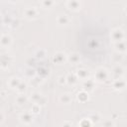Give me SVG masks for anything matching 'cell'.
I'll list each match as a JSON object with an SVG mask.
<instances>
[{
  "label": "cell",
  "instance_id": "cell-1",
  "mask_svg": "<svg viewBox=\"0 0 127 127\" xmlns=\"http://www.w3.org/2000/svg\"><path fill=\"white\" fill-rule=\"evenodd\" d=\"M111 38H112V40H113L114 42H116V43L121 42V41L123 40V38H124V32H123L121 29H119V28L114 29V30L111 32Z\"/></svg>",
  "mask_w": 127,
  "mask_h": 127
},
{
  "label": "cell",
  "instance_id": "cell-2",
  "mask_svg": "<svg viewBox=\"0 0 127 127\" xmlns=\"http://www.w3.org/2000/svg\"><path fill=\"white\" fill-rule=\"evenodd\" d=\"M24 15L27 19H34L38 15V10L36 9V7H28L25 9Z\"/></svg>",
  "mask_w": 127,
  "mask_h": 127
},
{
  "label": "cell",
  "instance_id": "cell-3",
  "mask_svg": "<svg viewBox=\"0 0 127 127\" xmlns=\"http://www.w3.org/2000/svg\"><path fill=\"white\" fill-rule=\"evenodd\" d=\"M107 76H108V72H107V70L104 69V68H99V69H97V71L95 72V78H96L98 81H100V82L104 81V80L107 78Z\"/></svg>",
  "mask_w": 127,
  "mask_h": 127
},
{
  "label": "cell",
  "instance_id": "cell-4",
  "mask_svg": "<svg viewBox=\"0 0 127 127\" xmlns=\"http://www.w3.org/2000/svg\"><path fill=\"white\" fill-rule=\"evenodd\" d=\"M66 6L67 8H69L70 10H78L80 9V6H81V3L79 1H67L66 2Z\"/></svg>",
  "mask_w": 127,
  "mask_h": 127
},
{
  "label": "cell",
  "instance_id": "cell-5",
  "mask_svg": "<svg viewBox=\"0 0 127 127\" xmlns=\"http://www.w3.org/2000/svg\"><path fill=\"white\" fill-rule=\"evenodd\" d=\"M32 115L29 113V112H24V113H22L21 114V116H20V120L23 122V123H25V124H29V123H31L32 122Z\"/></svg>",
  "mask_w": 127,
  "mask_h": 127
},
{
  "label": "cell",
  "instance_id": "cell-6",
  "mask_svg": "<svg viewBox=\"0 0 127 127\" xmlns=\"http://www.w3.org/2000/svg\"><path fill=\"white\" fill-rule=\"evenodd\" d=\"M115 49H116V51L119 52V53L126 52V51H127V44H126V42L121 41V42L116 43V44H115Z\"/></svg>",
  "mask_w": 127,
  "mask_h": 127
},
{
  "label": "cell",
  "instance_id": "cell-7",
  "mask_svg": "<svg viewBox=\"0 0 127 127\" xmlns=\"http://www.w3.org/2000/svg\"><path fill=\"white\" fill-rule=\"evenodd\" d=\"M76 74H77V77H79L80 79H85V80L88 79V76H89L88 70H86V69H84V68H79V69L77 70Z\"/></svg>",
  "mask_w": 127,
  "mask_h": 127
},
{
  "label": "cell",
  "instance_id": "cell-8",
  "mask_svg": "<svg viewBox=\"0 0 127 127\" xmlns=\"http://www.w3.org/2000/svg\"><path fill=\"white\" fill-rule=\"evenodd\" d=\"M126 85V81L124 79H121V78H118V79H115L114 83H113V86L116 88V89H123Z\"/></svg>",
  "mask_w": 127,
  "mask_h": 127
},
{
  "label": "cell",
  "instance_id": "cell-9",
  "mask_svg": "<svg viewBox=\"0 0 127 127\" xmlns=\"http://www.w3.org/2000/svg\"><path fill=\"white\" fill-rule=\"evenodd\" d=\"M57 22L60 25H66L69 22V18L67 15H59V17L57 18Z\"/></svg>",
  "mask_w": 127,
  "mask_h": 127
},
{
  "label": "cell",
  "instance_id": "cell-10",
  "mask_svg": "<svg viewBox=\"0 0 127 127\" xmlns=\"http://www.w3.org/2000/svg\"><path fill=\"white\" fill-rule=\"evenodd\" d=\"M64 56H65V55L63 54V53H58V54H56L55 57H54L55 63H57V64H62V63H64V62L65 61V57H64Z\"/></svg>",
  "mask_w": 127,
  "mask_h": 127
},
{
  "label": "cell",
  "instance_id": "cell-11",
  "mask_svg": "<svg viewBox=\"0 0 127 127\" xmlns=\"http://www.w3.org/2000/svg\"><path fill=\"white\" fill-rule=\"evenodd\" d=\"M12 40L11 38L8 36V35H3L2 38H1V45L2 47H8L10 44H11Z\"/></svg>",
  "mask_w": 127,
  "mask_h": 127
},
{
  "label": "cell",
  "instance_id": "cell-12",
  "mask_svg": "<svg viewBox=\"0 0 127 127\" xmlns=\"http://www.w3.org/2000/svg\"><path fill=\"white\" fill-rule=\"evenodd\" d=\"M94 87V82L91 79H86L83 83V88L85 90H92Z\"/></svg>",
  "mask_w": 127,
  "mask_h": 127
},
{
  "label": "cell",
  "instance_id": "cell-13",
  "mask_svg": "<svg viewBox=\"0 0 127 127\" xmlns=\"http://www.w3.org/2000/svg\"><path fill=\"white\" fill-rule=\"evenodd\" d=\"M68 61L71 63V64H77L79 62V56L77 54H70L68 56Z\"/></svg>",
  "mask_w": 127,
  "mask_h": 127
},
{
  "label": "cell",
  "instance_id": "cell-14",
  "mask_svg": "<svg viewBox=\"0 0 127 127\" xmlns=\"http://www.w3.org/2000/svg\"><path fill=\"white\" fill-rule=\"evenodd\" d=\"M20 83H21V82H20V80H19L17 77H13V78H11L10 81H9V85H10L12 88H17Z\"/></svg>",
  "mask_w": 127,
  "mask_h": 127
},
{
  "label": "cell",
  "instance_id": "cell-15",
  "mask_svg": "<svg viewBox=\"0 0 127 127\" xmlns=\"http://www.w3.org/2000/svg\"><path fill=\"white\" fill-rule=\"evenodd\" d=\"M113 74H115L116 76H121L122 74H123V71H124V69H123V67L122 66H120V65H117V66H115L114 68H113Z\"/></svg>",
  "mask_w": 127,
  "mask_h": 127
},
{
  "label": "cell",
  "instance_id": "cell-16",
  "mask_svg": "<svg viewBox=\"0 0 127 127\" xmlns=\"http://www.w3.org/2000/svg\"><path fill=\"white\" fill-rule=\"evenodd\" d=\"M66 82L68 84H71V85H74L76 82H77V77L73 74H69L67 77H66Z\"/></svg>",
  "mask_w": 127,
  "mask_h": 127
},
{
  "label": "cell",
  "instance_id": "cell-17",
  "mask_svg": "<svg viewBox=\"0 0 127 127\" xmlns=\"http://www.w3.org/2000/svg\"><path fill=\"white\" fill-rule=\"evenodd\" d=\"M60 100H61L62 102H64V103H68V102L71 100V97H70V95H69V94L65 93V94H63V95L61 96Z\"/></svg>",
  "mask_w": 127,
  "mask_h": 127
},
{
  "label": "cell",
  "instance_id": "cell-18",
  "mask_svg": "<svg viewBox=\"0 0 127 127\" xmlns=\"http://www.w3.org/2000/svg\"><path fill=\"white\" fill-rule=\"evenodd\" d=\"M54 4H55L54 1H43V2H41V5H42L44 8H46V9L51 8Z\"/></svg>",
  "mask_w": 127,
  "mask_h": 127
},
{
  "label": "cell",
  "instance_id": "cell-19",
  "mask_svg": "<svg viewBox=\"0 0 127 127\" xmlns=\"http://www.w3.org/2000/svg\"><path fill=\"white\" fill-rule=\"evenodd\" d=\"M41 97H42V95H41L40 93H38V92H34V93H32L31 99H32L34 102H37V103H38V101L41 99Z\"/></svg>",
  "mask_w": 127,
  "mask_h": 127
},
{
  "label": "cell",
  "instance_id": "cell-20",
  "mask_svg": "<svg viewBox=\"0 0 127 127\" xmlns=\"http://www.w3.org/2000/svg\"><path fill=\"white\" fill-rule=\"evenodd\" d=\"M16 101H17L18 104H23V103H25V102L27 101V97H26L25 95H19V96L17 97Z\"/></svg>",
  "mask_w": 127,
  "mask_h": 127
},
{
  "label": "cell",
  "instance_id": "cell-21",
  "mask_svg": "<svg viewBox=\"0 0 127 127\" xmlns=\"http://www.w3.org/2000/svg\"><path fill=\"white\" fill-rule=\"evenodd\" d=\"M113 126H114L113 122L111 120H109V119H107V120L102 122V127H113Z\"/></svg>",
  "mask_w": 127,
  "mask_h": 127
},
{
  "label": "cell",
  "instance_id": "cell-22",
  "mask_svg": "<svg viewBox=\"0 0 127 127\" xmlns=\"http://www.w3.org/2000/svg\"><path fill=\"white\" fill-rule=\"evenodd\" d=\"M17 90H18L19 92H24V91L26 90V84L21 82V83L19 84V86L17 87Z\"/></svg>",
  "mask_w": 127,
  "mask_h": 127
},
{
  "label": "cell",
  "instance_id": "cell-23",
  "mask_svg": "<svg viewBox=\"0 0 127 127\" xmlns=\"http://www.w3.org/2000/svg\"><path fill=\"white\" fill-rule=\"evenodd\" d=\"M80 127H90V122H89V119L81 121V123H80Z\"/></svg>",
  "mask_w": 127,
  "mask_h": 127
},
{
  "label": "cell",
  "instance_id": "cell-24",
  "mask_svg": "<svg viewBox=\"0 0 127 127\" xmlns=\"http://www.w3.org/2000/svg\"><path fill=\"white\" fill-rule=\"evenodd\" d=\"M32 108H33V112H34V113H38V112L40 111V105H39V104H37V103H36V104H34Z\"/></svg>",
  "mask_w": 127,
  "mask_h": 127
},
{
  "label": "cell",
  "instance_id": "cell-25",
  "mask_svg": "<svg viewBox=\"0 0 127 127\" xmlns=\"http://www.w3.org/2000/svg\"><path fill=\"white\" fill-rule=\"evenodd\" d=\"M89 119H90L91 121H93V122H94V121H95V122H97V121H98V116L93 114V115H91V116L89 117Z\"/></svg>",
  "mask_w": 127,
  "mask_h": 127
},
{
  "label": "cell",
  "instance_id": "cell-26",
  "mask_svg": "<svg viewBox=\"0 0 127 127\" xmlns=\"http://www.w3.org/2000/svg\"><path fill=\"white\" fill-rule=\"evenodd\" d=\"M62 127H72V124L69 123V122H64V123L62 125Z\"/></svg>",
  "mask_w": 127,
  "mask_h": 127
},
{
  "label": "cell",
  "instance_id": "cell-27",
  "mask_svg": "<svg viewBox=\"0 0 127 127\" xmlns=\"http://www.w3.org/2000/svg\"><path fill=\"white\" fill-rule=\"evenodd\" d=\"M124 10H125V12L127 13V3L125 4V6H124Z\"/></svg>",
  "mask_w": 127,
  "mask_h": 127
},
{
  "label": "cell",
  "instance_id": "cell-28",
  "mask_svg": "<svg viewBox=\"0 0 127 127\" xmlns=\"http://www.w3.org/2000/svg\"><path fill=\"white\" fill-rule=\"evenodd\" d=\"M125 81H126V84H127V76H126V79H125Z\"/></svg>",
  "mask_w": 127,
  "mask_h": 127
}]
</instances>
